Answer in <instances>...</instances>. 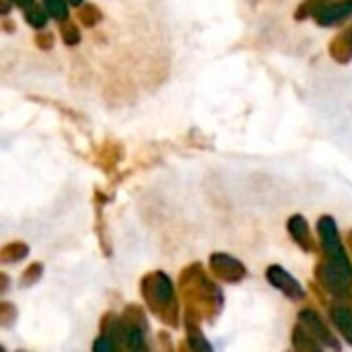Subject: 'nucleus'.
I'll list each match as a JSON object with an SVG mask.
<instances>
[{"instance_id": "obj_1", "label": "nucleus", "mask_w": 352, "mask_h": 352, "mask_svg": "<svg viewBox=\"0 0 352 352\" xmlns=\"http://www.w3.org/2000/svg\"><path fill=\"white\" fill-rule=\"evenodd\" d=\"M144 299L148 301L151 309L165 322L177 324V305H175V297H173V287L169 283V278L163 272H155L151 276L144 278Z\"/></svg>"}, {"instance_id": "obj_2", "label": "nucleus", "mask_w": 352, "mask_h": 352, "mask_svg": "<svg viewBox=\"0 0 352 352\" xmlns=\"http://www.w3.org/2000/svg\"><path fill=\"white\" fill-rule=\"evenodd\" d=\"M318 276H320L322 285H324L330 293L342 297V295H346V291L351 289L352 285L351 262H349V264H340V262L328 260L326 264H320Z\"/></svg>"}, {"instance_id": "obj_3", "label": "nucleus", "mask_w": 352, "mask_h": 352, "mask_svg": "<svg viewBox=\"0 0 352 352\" xmlns=\"http://www.w3.org/2000/svg\"><path fill=\"white\" fill-rule=\"evenodd\" d=\"M318 231H320V239H322V248L324 254L328 256V260L332 262H340V264H349V258L344 254V245L338 237V229L332 217H322L318 223Z\"/></svg>"}, {"instance_id": "obj_4", "label": "nucleus", "mask_w": 352, "mask_h": 352, "mask_svg": "<svg viewBox=\"0 0 352 352\" xmlns=\"http://www.w3.org/2000/svg\"><path fill=\"white\" fill-rule=\"evenodd\" d=\"M210 268L219 278H223L227 283H237V280H241L245 276L243 264L239 260L227 256V254H214L210 258Z\"/></svg>"}, {"instance_id": "obj_5", "label": "nucleus", "mask_w": 352, "mask_h": 352, "mask_svg": "<svg viewBox=\"0 0 352 352\" xmlns=\"http://www.w3.org/2000/svg\"><path fill=\"white\" fill-rule=\"evenodd\" d=\"M268 280H270L280 293H285L289 299L301 301V299L305 297L303 287H301L285 268H280V266H270V268H268Z\"/></svg>"}, {"instance_id": "obj_6", "label": "nucleus", "mask_w": 352, "mask_h": 352, "mask_svg": "<svg viewBox=\"0 0 352 352\" xmlns=\"http://www.w3.org/2000/svg\"><path fill=\"white\" fill-rule=\"evenodd\" d=\"M299 320H301V324L322 342V344H326V346H332V349H340V344L334 340V336H332V332L326 328V324L322 322V318L316 314V311H311V309H305V311H301V316H299Z\"/></svg>"}, {"instance_id": "obj_7", "label": "nucleus", "mask_w": 352, "mask_h": 352, "mask_svg": "<svg viewBox=\"0 0 352 352\" xmlns=\"http://www.w3.org/2000/svg\"><path fill=\"white\" fill-rule=\"evenodd\" d=\"M352 14V0H342V2H332V4H324L322 8H318L314 12V16L318 19L320 25H334L344 21L346 16Z\"/></svg>"}, {"instance_id": "obj_8", "label": "nucleus", "mask_w": 352, "mask_h": 352, "mask_svg": "<svg viewBox=\"0 0 352 352\" xmlns=\"http://www.w3.org/2000/svg\"><path fill=\"white\" fill-rule=\"evenodd\" d=\"M289 233L293 235V239L305 252H311L314 250V243H311V237H309V225H307V221L301 214L291 217V221H289Z\"/></svg>"}, {"instance_id": "obj_9", "label": "nucleus", "mask_w": 352, "mask_h": 352, "mask_svg": "<svg viewBox=\"0 0 352 352\" xmlns=\"http://www.w3.org/2000/svg\"><path fill=\"white\" fill-rule=\"evenodd\" d=\"M330 316H332V322H334V326L340 330V334L349 340L352 344V311L351 309H346V307H332V311H330Z\"/></svg>"}, {"instance_id": "obj_10", "label": "nucleus", "mask_w": 352, "mask_h": 352, "mask_svg": "<svg viewBox=\"0 0 352 352\" xmlns=\"http://www.w3.org/2000/svg\"><path fill=\"white\" fill-rule=\"evenodd\" d=\"M295 346L299 351H320L322 349L320 340L303 324L299 328H295Z\"/></svg>"}, {"instance_id": "obj_11", "label": "nucleus", "mask_w": 352, "mask_h": 352, "mask_svg": "<svg viewBox=\"0 0 352 352\" xmlns=\"http://www.w3.org/2000/svg\"><path fill=\"white\" fill-rule=\"evenodd\" d=\"M332 54L338 58V60H349L352 56V27L349 31H344L338 39H336V43L332 45Z\"/></svg>"}, {"instance_id": "obj_12", "label": "nucleus", "mask_w": 352, "mask_h": 352, "mask_svg": "<svg viewBox=\"0 0 352 352\" xmlns=\"http://www.w3.org/2000/svg\"><path fill=\"white\" fill-rule=\"evenodd\" d=\"M45 8L41 10L39 6H35V4H29L27 6V10H25V19H27V23L31 25V27H43L45 25Z\"/></svg>"}, {"instance_id": "obj_13", "label": "nucleus", "mask_w": 352, "mask_h": 352, "mask_svg": "<svg viewBox=\"0 0 352 352\" xmlns=\"http://www.w3.org/2000/svg\"><path fill=\"white\" fill-rule=\"evenodd\" d=\"M27 256V245L23 243H10L2 250V260L4 262H16Z\"/></svg>"}, {"instance_id": "obj_14", "label": "nucleus", "mask_w": 352, "mask_h": 352, "mask_svg": "<svg viewBox=\"0 0 352 352\" xmlns=\"http://www.w3.org/2000/svg\"><path fill=\"white\" fill-rule=\"evenodd\" d=\"M43 8L50 12V16L60 19V21L66 19V14H68V6L64 0H43Z\"/></svg>"}, {"instance_id": "obj_15", "label": "nucleus", "mask_w": 352, "mask_h": 352, "mask_svg": "<svg viewBox=\"0 0 352 352\" xmlns=\"http://www.w3.org/2000/svg\"><path fill=\"white\" fill-rule=\"evenodd\" d=\"M186 328H188V338H190V344L194 346V349H210V344L202 338V332L200 330H196L194 328V324H192V320L188 318V322H186Z\"/></svg>"}, {"instance_id": "obj_16", "label": "nucleus", "mask_w": 352, "mask_h": 352, "mask_svg": "<svg viewBox=\"0 0 352 352\" xmlns=\"http://www.w3.org/2000/svg\"><path fill=\"white\" fill-rule=\"evenodd\" d=\"M62 35H64V41H66V43H70V45H74V43L80 39V35H78V29H76L72 23H66V25H62Z\"/></svg>"}, {"instance_id": "obj_17", "label": "nucleus", "mask_w": 352, "mask_h": 352, "mask_svg": "<svg viewBox=\"0 0 352 352\" xmlns=\"http://www.w3.org/2000/svg\"><path fill=\"white\" fill-rule=\"evenodd\" d=\"M97 19H99V12L93 8V6H87V8H82L80 10V21L85 23V25H95L97 23Z\"/></svg>"}, {"instance_id": "obj_18", "label": "nucleus", "mask_w": 352, "mask_h": 352, "mask_svg": "<svg viewBox=\"0 0 352 352\" xmlns=\"http://www.w3.org/2000/svg\"><path fill=\"white\" fill-rule=\"evenodd\" d=\"M39 274H41V266L39 264H35V266H29L27 268V274H25V278H23V285H29V280H37L39 278Z\"/></svg>"}, {"instance_id": "obj_19", "label": "nucleus", "mask_w": 352, "mask_h": 352, "mask_svg": "<svg viewBox=\"0 0 352 352\" xmlns=\"http://www.w3.org/2000/svg\"><path fill=\"white\" fill-rule=\"evenodd\" d=\"M116 344L109 340V336H101L97 342H95V351H113Z\"/></svg>"}, {"instance_id": "obj_20", "label": "nucleus", "mask_w": 352, "mask_h": 352, "mask_svg": "<svg viewBox=\"0 0 352 352\" xmlns=\"http://www.w3.org/2000/svg\"><path fill=\"white\" fill-rule=\"evenodd\" d=\"M14 4H19V6H29V4H33V0H12Z\"/></svg>"}, {"instance_id": "obj_21", "label": "nucleus", "mask_w": 352, "mask_h": 352, "mask_svg": "<svg viewBox=\"0 0 352 352\" xmlns=\"http://www.w3.org/2000/svg\"><path fill=\"white\" fill-rule=\"evenodd\" d=\"M68 2H70L72 6H78V4H82V0H68Z\"/></svg>"}]
</instances>
